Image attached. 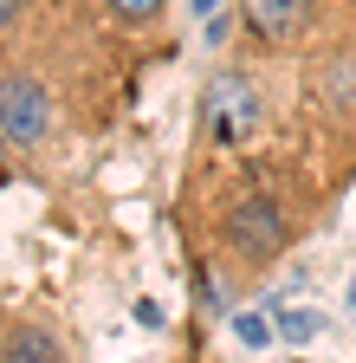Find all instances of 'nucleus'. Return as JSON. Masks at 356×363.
<instances>
[{
	"label": "nucleus",
	"mask_w": 356,
	"mask_h": 363,
	"mask_svg": "<svg viewBox=\"0 0 356 363\" xmlns=\"http://www.w3.org/2000/svg\"><path fill=\"white\" fill-rule=\"evenodd\" d=\"M137 325H143V331H162L168 318H162V305H156V298H143V305H137Z\"/></svg>",
	"instance_id": "obj_11"
},
{
	"label": "nucleus",
	"mask_w": 356,
	"mask_h": 363,
	"mask_svg": "<svg viewBox=\"0 0 356 363\" xmlns=\"http://www.w3.org/2000/svg\"><path fill=\"white\" fill-rule=\"evenodd\" d=\"M272 325H279V337H285V344H311V337L324 331V318L311 311V305H292V311H279V318H272Z\"/></svg>",
	"instance_id": "obj_9"
},
{
	"label": "nucleus",
	"mask_w": 356,
	"mask_h": 363,
	"mask_svg": "<svg viewBox=\"0 0 356 363\" xmlns=\"http://www.w3.org/2000/svg\"><path fill=\"white\" fill-rule=\"evenodd\" d=\"M234 331H240L246 350H259V344H272V337H279V325H272V318H259V311H234Z\"/></svg>",
	"instance_id": "obj_10"
},
{
	"label": "nucleus",
	"mask_w": 356,
	"mask_h": 363,
	"mask_svg": "<svg viewBox=\"0 0 356 363\" xmlns=\"http://www.w3.org/2000/svg\"><path fill=\"white\" fill-rule=\"evenodd\" d=\"M46 7H52V0H0V45H13Z\"/></svg>",
	"instance_id": "obj_8"
},
{
	"label": "nucleus",
	"mask_w": 356,
	"mask_h": 363,
	"mask_svg": "<svg viewBox=\"0 0 356 363\" xmlns=\"http://www.w3.org/2000/svg\"><path fill=\"white\" fill-rule=\"evenodd\" d=\"M7 150H13V143H7V136H0V182H7V175H13V162H7Z\"/></svg>",
	"instance_id": "obj_14"
},
{
	"label": "nucleus",
	"mask_w": 356,
	"mask_h": 363,
	"mask_svg": "<svg viewBox=\"0 0 356 363\" xmlns=\"http://www.w3.org/2000/svg\"><path fill=\"white\" fill-rule=\"evenodd\" d=\"M343 311H350V325H356V272H350V286H343Z\"/></svg>",
	"instance_id": "obj_13"
},
{
	"label": "nucleus",
	"mask_w": 356,
	"mask_h": 363,
	"mask_svg": "<svg viewBox=\"0 0 356 363\" xmlns=\"http://www.w3.org/2000/svg\"><path fill=\"white\" fill-rule=\"evenodd\" d=\"M337 7H343V13H356V0H337Z\"/></svg>",
	"instance_id": "obj_15"
},
{
	"label": "nucleus",
	"mask_w": 356,
	"mask_h": 363,
	"mask_svg": "<svg viewBox=\"0 0 356 363\" xmlns=\"http://www.w3.org/2000/svg\"><path fill=\"white\" fill-rule=\"evenodd\" d=\"M220 7H227V0H188V13H195V20H214Z\"/></svg>",
	"instance_id": "obj_12"
},
{
	"label": "nucleus",
	"mask_w": 356,
	"mask_h": 363,
	"mask_svg": "<svg viewBox=\"0 0 356 363\" xmlns=\"http://www.w3.org/2000/svg\"><path fill=\"white\" fill-rule=\"evenodd\" d=\"M0 136L26 156L52 150L59 136V84L13 45H0Z\"/></svg>",
	"instance_id": "obj_3"
},
{
	"label": "nucleus",
	"mask_w": 356,
	"mask_h": 363,
	"mask_svg": "<svg viewBox=\"0 0 356 363\" xmlns=\"http://www.w3.org/2000/svg\"><path fill=\"white\" fill-rule=\"evenodd\" d=\"M292 208L272 195V189H234L227 201H220V214H214V247L227 253V266L234 272H246V279H259V272H272L279 259H285V247H292Z\"/></svg>",
	"instance_id": "obj_2"
},
{
	"label": "nucleus",
	"mask_w": 356,
	"mask_h": 363,
	"mask_svg": "<svg viewBox=\"0 0 356 363\" xmlns=\"http://www.w3.org/2000/svg\"><path fill=\"white\" fill-rule=\"evenodd\" d=\"M98 13L117 26V33H156L168 20V0H98Z\"/></svg>",
	"instance_id": "obj_7"
},
{
	"label": "nucleus",
	"mask_w": 356,
	"mask_h": 363,
	"mask_svg": "<svg viewBox=\"0 0 356 363\" xmlns=\"http://www.w3.org/2000/svg\"><path fill=\"white\" fill-rule=\"evenodd\" d=\"M195 130H201V143H214V150H246L253 136L265 130V84L253 72H240V65H220L201 84Z\"/></svg>",
	"instance_id": "obj_4"
},
{
	"label": "nucleus",
	"mask_w": 356,
	"mask_h": 363,
	"mask_svg": "<svg viewBox=\"0 0 356 363\" xmlns=\"http://www.w3.org/2000/svg\"><path fill=\"white\" fill-rule=\"evenodd\" d=\"M0 363H65V344L52 325L26 311H0Z\"/></svg>",
	"instance_id": "obj_6"
},
{
	"label": "nucleus",
	"mask_w": 356,
	"mask_h": 363,
	"mask_svg": "<svg viewBox=\"0 0 356 363\" xmlns=\"http://www.w3.org/2000/svg\"><path fill=\"white\" fill-rule=\"evenodd\" d=\"M298 104L331 150V189H343L356 175V13L304 45Z\"/></svg>",
	"instance_id": "obj_1"
},
{
	"label": "nucleus",
	"mask_w": 356,
	"mask_h": 363,
	"mask_svg": "<svg viewBox=\"0 0 356 363\" xmlns=\"http://www.w3.org/2000/svg\"><path fill=\"white\" fill-rule=\"evenodd\" d=\"M240 26L259 52H304L324 26V0H240Z\"/></svg>",
	"instance_id": "obj_5"
}]
</instances>
